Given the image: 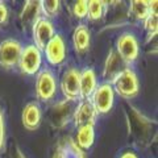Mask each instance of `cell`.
<instances>
[{
    "instance_id": "cell-1",
    "label": "cell",
    "mask_w": 158,
    "mask_h": 158,
    "mask_svg": "<svg viewBox=\"0 0 158 158\" xmlns=\"http://www.w3.org/2000/svg\"><path fill=\"white\" fill-rule=\"evenodd\" d=\"M112 88L124 100H132L140 92V79L131 67H125L118 75L112 81Z\"/></svg>"
},
{
    "instance_id": "cell-2",
    "label": "cell",
    "mask_w": 158,
    "mask_h": 158,
    "mask_svg": "<svg viewBox=\"0 0 158 158\" xmlns=\"http://www.w3.org/2000/svg\"><path fill=\"white\" fill-rule=\"evenodd\" d=\"M129 111H131L129 112L131 132L135 135V137L141 144H149V141L153 138V135L156 133L154 123L135 107H131Z\"/></svg>"
},
{
    "instance_id": "cell-3",
    "label": "cell",
    "mask_w": 158,
    "mask_h": 158,
    "mask_svg": "<svg viewBox=\"0 0 158 158\" xmlns=\"http://www.w3.org/2000/svg\"><path fill=\"white\" fill-rule=\"evenodd\" d=\"M36 96L40 102L50 103L57 96L58 83L57 77L50 69H41L36 74Z\"/></svg>"
},
{
    "instance_id": "cell-4",
    "label": "cell",
    "mask_w": 158,
    "mask_h": 158,
    "mask_svg": "<svg viewBox=\"0 0 158 158\" xmlns=\"http://www.w3.org/2000/svg\"><path fill=\"white\" fill-rule=\"evenodd\" d=\"M74 108H75L74 103L66 100V99L53 103L48 111V120L50 125L56 129L65 128L71 121Z\"/></svg>"
},
{
    "instance_id": "cell-5",
    "label": "cell",
    "mask_w": 158,
    "mask_h": 158,
    "mask_svg": "<svg viewBox=\"0 0 158 158\" xmlns=\"http://www.w3.org/2000/svg\"><path fill=\"white\" fill-rule=\"evenodd\" d=\"M115 50L125 65L129 66L140 57V42L133 33H123L117 38Z\"/></svg>"
},
{
    "instance_id": "cell-6",
    "label": "cell",
    "mask_w": 158,
    "mask_h": 158,
    "mask_svg": "<svg viewBox=\"0 0 158 158\" xmlns=\"http://www.w3.org/2000/svg\"><path fill=\"white\" fill-rule=\"evenodd\" d=\"M42 58H44L42 52L34 46L33 44H31V45L23 46V52L21 56H20V61L17 66L24 75H36L41 70Z\"/></svg>"
},
{
    "instance_id": "cell-7",
    "label": "cell",
    "mask_w": 158,
    "mask_h": 158,
    "mask_svg": "<svg viewBox=\"0 0 158 158\" xmlns=\"http://www.w3.org/2000/svg\"><path fill=\"white\" fill-rule=\"evenodd\" d=\"M90 102L95 108L98 115L99 113L106 115L110 112L113 104H115V91H113L111 83L103 82L100 85H98L96 90L94 91L92 96L90 98Z\"/></svg>"
},
{
    "instance_id": "cell-8",
    "label": "cell",
    "mask_w": 158,
    "mask_h": 158,
    "mask_svg": "<svg viewBox=\"0 0 158 158\" xmlns=\"http://www.w3.org/2000/svg\"><path fill=\"white\" fill-rule=\"evenodd\" d=\"M23 45L15 38H7L0 42V66L6 70H12L19 65Z\"/></svg>"
},
{
    "instance_id": "cell-9",
    "label": "cell",
    "mask_w": 158,
    "mask_h": 158,
    "mask_svg": "<svg viewBox=\"0 0 158 158\" xmlns=\"http://www.w3.org/2000/svg\"><path fill=\"white\" fill-rule=\"evenodd\" d=\"M42 52L45 54V58L49 65L57 66V67L63 65L67 58V48L62 34H58V33L54 34L53 38L48 42V45Z\"/></svg>"
},
{
    "instance_id": "cell-10",
    "label": "cell",
    "mask_w": 158,
    "mask_h": 158,
    "mask_svg": "<svg viewBox=\"0 0 158 158\" xmlns=\"http://www.w3.org/2000/svg\"><path fill=\"white\" fill-rule=\"evenodd\" d=\"M79 77H81V71H79L77 67L66 69L61 77V91L66 100L71 102V103L81 100Z\"/></svg>"
},
{
    "instance_id": "cell-11",
    "label": "cell",
    "mask_w": 158,
    "mask_h": 158,
    "mask_svg": "<svg viewBox=\"0 0 158 158\" xmlns=\"http://www.w3.org/2000/svg\"><path fill=\"white\" fill-rule=\"evenodd\" d=\"M32 34H33V45L42 52L48 45V42L56 34V31H54V25L50 20L41 17L32 27Z\"/></svg>"
},
{
    "instance_id": "cell-12",
    "label": "cell",
    "mask_w": 158,
    "mask_h": 158,
    "mask_svg": "<svg viewBox=\"0 0 158 158\" xmlns=\"http://www.w3.org/2000/svg\"><path fill=\"white\" fill-rule=\"evenodd\" d=\"M98 113L90 100H79V103L74 108L73 118L77 128L83 125H95Z\"/></svg>"
},
{
    "instance_id": "cell-13",
    "label": "cell",
    "mask_w": 158,
    "mask_h": 158,
    "mask_svg": "<svg viewBox=\"0 0 158 158\" xmlns=\"http://www.w3.org/2000/svg\"><path fill=\"white\" fill-rule=\"evenodd\" d=\"M21 121L25 129L37 131L42 123V108L38 102H31L24 107L21 113Z\"/></svg>"
},
{
    "instance_id": "cell-14",
    "label": "cell",
    "mask_w": 158,
    "mask_h": 158,
    "mask_svg": "<svg viewBox=\"0 0 158 158\" xmlns=\"http://www.w3.org/2000/svg\"><path fill=\"white\" fill-rule=\"evenodd\" d=\"M125 67H128L125 65V62L120 58V56L116 53L115 49H111L104 61V66H103V78L106 79L107 83H112L113 79Z\"/></svg>"
},
{
    "instance_id": "cell-15",
    "label": "cell",
    "mask_w": 158,
    "mask_h": 158,
    "mask_svg": "<svg viewBox=\"0 0 158 158\" xmlns=\"http://www.w3.org/2000/svg\"><path fill=\"white\" fill-rule=\"evenodd\" d=\"M41 17H42V11L40 0H28V2H25L21 12L19 15L20 24L24 28H32Z\"/></svg>"
},
{
    "instance_id": "cell-16",
    "label": "cell",
    "mask_w": 158,
    "mask_h": 158,
    "mask_svg": "<svg viewBox=\"0 0 158 158\" xmlns=\"http://www.w3.org/2000/svg\"><path fill=\"white\" fill-rule=\"evenodd\" d=\"M96 73L91 67H85L81 71L79 77V91H81V100H90L94 91L98 87Z\"/></svg>"
},
{
    "instance_id": "cell-17",
    "label": "cell",
    "mask_w": 158,
    "mask_h": 158,
    "mask_svg": "<svg viewBox=\"0 0 158 158\" xmlns=\"http://www.w3.org/2000/svg\"><path fill=\"white\" fill-rule=\"evenodd\" d=\"M52 158H86V154L71 137H65L58 142Z\"/></svg>"
},
{
    "instance_id": "cell-18",
    "label": "cell",
    "mask_w": 158,
    "mask_h": 158,
    "mask_svg": "<svg viewBox=\"0 0 158 158\" xmlns=\"http://www.w3.org/2000/svg\"><path fill=\"white\" fill-rule=\"evenodd\" d=\"M91 45V31L86 24H79L73 32V46L78 54L86 53Z\"/></svg>"
},
{
    "instance_id": "cell-19",
    "label": "cell",
    "mask_w": 158,
    "mask_h": 158,
    "mask_svg": "<svg viewBox=\"0 0 158 158\" xmlns=\"http://www.w3.org/2000/svg\"><path fill=\"white\" fill-rule=\"evenodd\" d=\"M74 141L83 152L88 150L95 142V128L94 125H83L77 128V135Z\"/></svg>"
},
{
    "instance_id": "cell-20",
    "label": "cell",
    "mask_w": 158,
    "mask_h": 158,
    "mask_svg": "<svg viewBox=\"0 0 158 158\" xmlns=\"http://www.w3.org/2000/svg\"><path fill=\"white\" fill-rule=\"evenodd\" d=\"M152 13L150 9V2H145V0H133L129 3V8H128V16L137 20V21H144V20Z\"/></svg>"
},
{
    "instance_id": "cell-21",
    "label": "cell",
    "mask_w": 158,
    "mask_h": 158,
    "mask_svg": "<svg viewBox=\"0 0 158 158\" xmlns=\"http://www.w3.org/2000/svg\"><path fill=\"white\" fill-rule=\"evenodd\" d=\"M107 3L100 2V0H91L88 2V12H87V17L91 21H96L100 20L107 12Z\"/></svg>"
},
{
    "instance_id": "cell-22",
    "label": "cell",
    "mask_w": 158,
    "mask_h": 158,
    "mask_svg": "<svg viewBox=\"0 0 158 158\" xmlns=\"http://www.w3.org/2000/svg\"><path fill=\"white\" fill-rule=\"evenodd\" d=\"M61 2L59 0H44L41 2V11L45 19H53L61 12Z\"/></svg>"
},
{
    "instance_id": "cell-23",
    "label": "cell",
    "mask_w": 158,
    "mask_h": 158,
    "mask_svg": "<svg viewBox=\"0 0 158 158\" xmlns=\"http://www.w3.org/2000/svg\"><path fill=\"white\" fill-rule=\"evenodd\" d=\"M144 28L146 31L148 38L152 40L157 36V31H158V15L157 13H150L144 21Z\"/></svg>"
},
{
    "instance_id": "cell-24",
    "label": "cell",
    "mask_w": 158,
    "mask_h": 158,
    "mask_svg": "<svg viewBox=\"0 0 158 158\" xmlns=\"http://www.w3.org/2000/svg\"><path fill=\"white\" fill-rule=\"evenodd\" d=\"M71 12H73V16L78 20L86 19L88 12V2L87 0H78V2L73 4Z\"/></svg>"
},
{
    "instance_id": "cell-25",
    "label": "cell",
    "mask_w": 158,
    "mask_h": 158,
    "mask_svg": "<svg viewBox=\"0 0 158 158\" xmlns=\"http://www.w3.org/2000/svg\"><path fill=\"white\" fill-rule=\"evenodd\" d=\"M7 149V133H6V116L0 106V156Z\"/></svg>"
},
{
    "instance_id": "cell-26",
    "label": "cell",
    "mask_w": 158,
    "mask_h": 158,
    "mask_svg": "<svg viewBox=\"0 0 158 158\" xmlns=\"http://www.w3.org/2000/svg\"><path fill=\"white\" fill-rule=\"evenodd\" d=\"M8 20H9V12H8V8L6 6L4 2H0V27H4L8 24Z\"/></svg>"
},
{
    "instance_id": "cell-27",
    "label": "cell",
    "mask_w": 158,
    "mask_h": 158,
    "mask_svg": "<svg viewBox=\"0 0 158 158\" xmlns=\"http://www.w3.org/2000/svg\"><path fill=\"white\" fill-rule=\"evenodd\" d=\"M120 158H138V156L136 154L135 152L127 150V152H124V153H123V154L120 156Z\"/></svg>"
},
{
    "instance_id": "cell-28",
    "label": "cell",
    "mask_w": 158,
    "mask_h": 158,
    "mask_svg": "<svg viewBox=\"0 0 158 158\" xmlns=\"http://www.w3.org/2000/svg\"><path fill=\"white\" fill-rule=\"evenodd\" d=\"M13 158H27V157L24 156V153L20 148H16V149H15V153H13Z\"/></svg>"
}]
</instances>
